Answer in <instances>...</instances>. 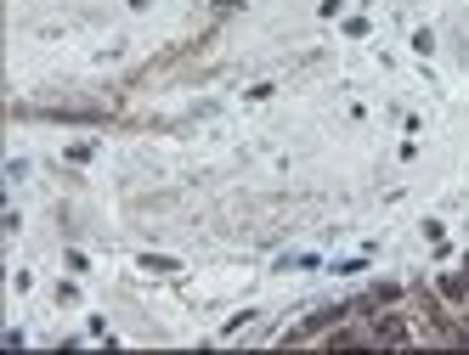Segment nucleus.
Returning a JSON list of instances; mask_svg holds the SVG:
<instances>
[{
	"instance_id": "nucleus-1",
	"label": "nucleus",
	"mask_w": 469,
	"mask_h": 355,
	"mask_svg": "<svg viewBox=\"0 0 469 355\" xmlns=\"http://www.w3.org/2000/svg\"><path fill=\"white\" fill-rule=\"evenodd\" d=\"M368 339H373V344H413V339H418V327H407V316L385 304V310L368 322Z\"/></svg>"
},
{
	"instance_id": "nucleus-2",
	"label": "nucleus",
	"mask_w": 469,
	"mask_h": 355,
	"mask_svg": "<svg viewBox=\"0 0 469 355\" xmlns=\"http://www.w3.org/2000/svg\"><path fill=\"white\" fill-rule=\"evenodd\" d=\"M142 265L148 271H181V260H170V254H142Z\"/></svg>"
}]
</instances>
